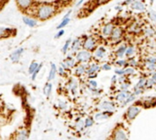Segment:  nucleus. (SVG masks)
Masks as SVG:
<instances>
[{"instance_id": "obj_1", "label": "nucleus", "mask_w": 156, "mask_h": 140, "mask_svg": "<svg viewBox=\"0 0 156 140\" xmlns=\"http://www.w3.org/2000/svg\"><path fill=\"white\" fill-rule=\"evenodd\" d=\"M55 12V5H51V4H43L37 9L36 15L40 20L44 21L53 16Z\"/></svg>"}, {"instance_id": "obj_2", "label": "nucleus", "mask_w": 156, "mask_h": 140, "mask_svg": "<svg viewBox=\"0 0 156 140\" xmlns=\"http://www.w3.org/2000/svg\"><path fill=\"white\" fill-rule=\"evenodd\" d=\"M76 57H77V60L78 62H86L91 59V54L89 52V50H81L77 53Z\"/></svg>"}, {"instance_id": "obj_3", "label": "nucleus", "mask_w": 156, "mask_h": 140, "mask_svg": "<svg viewBox=\"0 0 156 140\" xmlns=\"http://www.w3.org/2000/svg\"><path fill=\"white\" fill-rule=\"evenodd\" d=\"M141 107H139V106H136V105H134V106H131V107L128 109L127 111V117L129 120H132L133 119H135L136 117V116L138 114H139V112L141 111Z\"/></svg>"}, {"instance_id": "obj_4", "label": "nucleus", "mask_w": 156, "mask_h": 140, "mask_svg": "<svg viewBox=\"0 0 156 140\" xmlns=\"http://www.w3.org/2000/svg\"><path fill=\"white\" fill-rule=\"evenodd\" d=\"M96 41L93 37H88L84 42V48L86 50H93L96 47Z\"/></svg>"}, {"instance_id": "obj_5", "label": "nucleus", "mask_w": 156, "mask_h": 140, "mask_svg": "<svg viewBox=\"0 0 156 140\" xmlns=\"http://www.w3.org/2000/svg\"><path fill=\"white\" fill-rule=\"evenodd\" d=\"M33 1L34 0H16V3L21 10H28L32 5Z\"/></svg>"}, {"instance_id": "obj_6", "label": "nucleus", "mask_w": 156, "mask_h": 140, "mask_svg": "<svg viewBox=\"0 0 156 140\" xmlns=\"http://www.w3.org/2000/svg\"><path fill=\"white\" fill-rule=\"evenodd\" d=\"M24 52V49L23 48H19L16 50H15L12 54L10 55V59L12 60V62H19L20 57L22 56V53Z\"/></svg>"}, {"instance_id": "obj_7", "label": "nucleus", "mask_w": 156, "mask_h": 140, "mask_svg": "<svg viewBox=\"0 0 156 140\" xmlns=\"http://www.w3.org/2000/svg\"><path fill=\"white\" fill-rule=\"evenodd\" d=\"M100 109L103 110H106V111H113L116 109L115 105L110 101H103L99 106Z\"/></svg>"}, {"instance_id": "obj_8", "label": "nucleus", "mask_w": 156, "mask_h": 140, "mask_svg": "<svg viewBox=\"0 0 156 140\" xmlns=\"http://www.w3.org/2000/svg\"><path fill=\"white\" fill-rule=\"evenodd\" d=\"M14 31L13 29L6 28V27L0 26V38L8 37L12 35V32Z\"/></svg>"}, {"instance_id": "obj_9", "label": "nucleus", "mask_w": 156, "mask_h": 140, "mask_svg": "<svg viewBox=\"0 0 156 140\" xmlns=\"http://www.w3.org/2000/svg\"><path fill=\"white\" fill-rule=\"evenodd\" d=\"M131 8L132 9L137 10V11H140V12H142V11H145V6L142 2L140 1H136L135 0L133 1L132 3H131Z\"/></svg>"}, {"instance_id": "obj_10", "label": "nucleus", "mask_w": 156, "mask_h": 140, "mask_svg": "<svg viewBox=\"0 0 156 140\" xmlns=\"http://www.w3.org/2000/svg\"><path fill=\"white\" fill-rule=\"evenodd\" d=\"M123 35V31H122V29L119 28H113V32L111 34V38L114 40V41H117L119 39L121 38Z\"/></svg>"}, {"instance_id": "obj_11", "label": "nucleus", "mask_w": 156, "mask_h": 140, "mask_svg": "<svg viewBox=\"0 0 156 140\" xmlns=\"http://www.w3.org/2000/svg\"><path fill=\"white\" fill-rule=\"evenodd\" d=\"M114 28L113 24H106L105 26L103 28V30H102V32H103V34L105 37H108V36H110L112 32H113V30Z\"/></svg>"}, {"instance_id": "obj_12", "label": "nucleus", "mask_w": 156, "mask_h": 140, "mask_svg": "<svg viewBox=\"0 0 156 140\" xmlns=\"http://www.w3.org/2000/svg\"><path fill=\"white\" fill-rule=\"evenodd\" d=\"M113 138L115 139H127V135H126V134H125V132L123 129H119L117 130H116L114 135H113Z\"/></svg>"}, {"instance_id": "obj_13", "label": "nucleus", "mask_w": 156, "mask_h": 140, "mask_svg": "<svg viewBox=\"0 0 156 140\" xmlns=\"http://www.w3.org/2000/svg\"><path fill=\"white\" fill-rule=\"evenodd\" d=\"M23 22L26 25L31 27V28H34V27L36 26L37 24V21L35 20V19L31 18L30 17H23Z\"/></svg>"}, {"instance_id": "obj_14", "label": "nucleus", "mask_w": 156, "mask_h": 140, "mask_svg": "<svg viewBox=\"0 0 156 140\" xmlns=\"http://www.w3.org/2000/svg\"><path fill=\"white\" fill-rule=\"evenodd\" d=\"M131 95L129 91H127L126 90H123L122 92H120L119 95H117V97H116V99L119 101V102H123V101H125V100L127 99L128 97Z\"/></svg>"}, {"instance_id": "obj_15", "label": "nucleus", "mask_w": 156, "mask_h": 140, "mask_svg": "<svg viewBox=\"0 0 156 140\" xmlns=\"http://www.w3.org/2000/svg\"><path fill=\"white\" fill-rule=\"evenodd\" d=\"M56 73H57V67L54 63H51L50 64V70L49 72V76H48V81H51L54 78H55Z\"/></svg>"}, {"instance_id": "obj_16", "label": "nucleus", "mask_w": 156, "mask_h": 140, "mask_svg": "<svg viewBox=\"0 0 156 140\" xmlns=\"http://www.w3.org/2000/svg\"><path fill=\"white\" fill-rule=\"evenodd\" d=\"M82 45V42L80 39H76L73 41L72 46H71V50L73 52H77L80 49Z\"/></svg>"}, {"instance_id": "obj_17", "label": "nucleus", "mask_w": 156, "mask_h": 140, "mask_svg": "<svg viewBox=\"0 0 156 140\" xmlns=\"http://www.w3.org/2000/svg\"><path fill=\"white\" fill-rule=\"evenodd\" d=\"M95 57L98 59H102L103 57L106 56V50L104 49V47H99L97 50L95 51Z\"/></svg>"}, {"instance_id": "obj_18", "label": "nucleus", "mask_w": 156, "mask_h": 140, "mask_svg": "<svg viewBox=\"0 0 156 140\" xmlns=\"http://www.w3.org/2000/svg\"><path fill=\"white\" fill-rule=\"evenodd\" d=\"M111 111H106L103 112V113H99V114H96L94 116V118L96 120H105V119H107L110 115H109V114L110 113Z\"/></svg>"}, {"instance_id": "obj_19", "label": "nucleus", "mask_w": 156, "mask_h": 140, "mask_svg": "<svg viewBox=\"0 0 156 140\" xmlns=\"http://www.w3.org/2000/svg\"><path fill=\"white\" fill-rule=\"evenodd\" d=\"M100 69V66H99L98 64L94 63V64H92L91 66L89 67V69L86 70V72H87V74H89V75H91V74H95L96 72H98Z\"/></svg>"}, {"instance_id": "obj_20", "label": "nucleus", "mask_w": 156, "mask_h": 140, "mask_svg": "<svg viewBox=\"0 0 156 140\" xmlns=\"http://www.w3.org/2000/svg\"><path fill=\"white\" fill-rule=\"evenodd\" d=\"M17 139H26L29 138V133L26 129H22V130L19 132V133L17 134L16 137Z\"/></svg>"}, {"instance_id": "obj_21", "label": "nucleus", "mask_w": 156, "mask_h": 140, "mask_svg": "<svg viewBox=\"0 0 156 140\" xmlns=\"http://www.w3.org/2000/svg\"><path fill=\"white\" fill-rule=\"evenodd\" d=\"M76 74L78 76L83 75L86 72V65H80L76 68Z\"/></svg>"}, {"instance_id": "obj_22", "label": "nucleus", "mask_w": 156, "mask_h": 140, "mask_svg": "<svg viewBox=\"0 0 156 140\" xmlns=\"http://www.w3.org/2000/svg\"><path fill=\"white\" fill-rule=\"evenodd\" d=\"M51 91H52V84H46V85L44 86V95L48 97L50 96V93H51Z\"/></svg>"}, {"instance_id": "obj_23", "label": "nucleus", "mask_w": 156, "mask_h": 140, "mask_svg": "<svg viewBox=\"0 0 156 140\" xmlns=\"http://www.w3.org/2000/svg\"><path fill=\"white\" fill-rule=\"evenodd\" d=\"M155 84H156V72L153 74V76H151V78L149 79V81L146 82L145 85L148 86V87H151Z\"/></svg>"}, {"instance_id": "obj_24", "label": "nucleus", "mask_w": 156, "mask_h": 140, "mask_svg": "<svg viewBox=\"0 0 156 140\" xmlns=\"http://www.w3.org/2000/svg\"><path fill=\"white\" fill-rule=\"evenodd\" d=\"M65 63L67 64L68 68H72V67H74L75 66V60L73 59L72 57H68L67 59L65 60Z\"/></svg>"}, {"instance_id": "obj_25", "label": "nucleus", "mask_w": 156, "mask_h": 140, "mask_svg": "<svg viewBox=\"0 0 156 140\" xmlns=\"http://www.w3.org/2000/svg\"><path fill=\"white\" fill-rule=\"evenodd\" d=\"M145 83H146V81L145 78H141L139 81L138 82V83L136 84V85L135 86V89H141L142 88H143L145 85Z\"/></svg>"}, {"instance_id": "obj_26", "label": "nucleus", "mask_w": 156, "mask_h": 140, "mask_svg": "<svg viewBox=\"0 0 156 140\" xmlns=\"http://www.w3.org/2000/svg\"><path fill=\"white\" fill-rule=\"evenodd\" d=\"M125 50H126V47H125V46H121L119 47V49L116 51V55H117V57H123V54L125 53Z\"/></svg>"}, {"instance_id": "obj_27", "label": "nucleus", "mask_w": 156, "mask_h": 140, "mask_svg": "<svg viewBox=\"0 0 156 140\" xmlns=\"http://www.w3.org/2000/svg\"><path fill=\"white\" fill-rule=\"evenodd\" d=\"M70 22V18H64L62 20V22H60V24H58V26L57 27L58 29H62L63 28H64L66 25H67V24Z\"/></svg>"}, {"instance_id": "obj_28", "label": "nucleus", "mask_w": 156, "mask_h": 140, "mask_svg": "<svg viewBox=\"0 0 156 140\" xmlns=\"http://www.w3.org/2000/svg\"><path fill=\"white\" fill-rule=\"evenodd\" d=\"M39 63H37V62H31V65L29 66V74H32L35 71V69L38 68V66H39Z\"/></svg>"}, {"instance_id": "obj_29", "label": "nucleus", "mask_w": 156, "mask_h": 140, "mask_svg": "<svg viewBox=\"0 0 156 140\" xmlns=\"http://www.w3.org/2000/svg\"><path fill=\"white\" fill-rule=\"evenodd\" d=\"M94 120L91 118V117H88V118L86 119V120L84 122V126L86 128H88V127H90V126H93L94 124Z\"/></svg>"}, {"instance_id": "obj_30", "label": "nucleus", "mask_w": 156, "mask_h": 140, "mask_svg": "<svg viewBox=\"0 0 156 140\" xmlns=\"http://www.w3.org/2000/svg\"><path fill=\"white\" fill-rule=\"evenodd\" d=\"M41 67H42V63H41V64L39 65V66H38V68H37L36 69H35V71L33 73L31 74V78H32V80H35V78H36L37 76H38V74H39V71H40V69H41Z\"/></svg>"}, {"instance_id": "obj_31", "label": "nucleus", "mask_w": 156, "mask_h": 140, "mask_svg": "<svg viewBox=\"0 0 156 140\" xmlns=\"http://www.w3.org/2000/svg\"><path fill=\"white\" fill-rule=\"evenodd\" d=\"M77 85L75 81H72L70 84H69V88H70V91H73V92L77 90Z\"/></svg>"}, {"instance_id": "obj_32", "label": "nucleus", "mask_w": 156, "mask_h": 140, "mask_svg": "<svg viewBox=\"0 0 156 140\" xmlns=\"http://www.w3.org/2000/svg\"><path fill=\"white\" fill-rule=\"evenodd\" d=\"M70 39H69V40H67V41H66V43H64V47H63V52H64V53H66L67 51V50H68V48H69V46H70Z\"/></svg>"}, {"instance_id": "obj_33", "label": "nucleus", "mask_w": 156, "mask_h": 140, "mask_svg": "<svg viewBox=\"0 0 156 140\" xmlns=\"http://www.w3.org/2000/svg\"><path fill=\"white\" fill-rule=\"evenodd\" d=\"M133 53H134V48L132 47H130L126 49L125 53L126 57H130V56H132L133 54Z\"/></svg>"}, {"instance_id": "obj_34", "label": "nucleus", "mask_w": 156, "mask_h": 140, "mask_svg": "<svg viewBox=\"0 0 156 140\" xmlns=\"http://www.w3.org/2000/svg\"><path fill=\"white\" fill-rule=\"evenodd\" d=\"M84 127V121L83 120H80L77 123V128L78 129V130H80Z\"/></svg>"}, {"instance_id": "obj_35", "label": "nucleus", "mask_w": 156, "mask_h": 140, "mask_svg": "<svg viewBox=\"0 0 156 140\" xmlns=\"http://www.w3.org/2000/svg\"><path fill=\"white\" fill-rule=\"evenodd\" d=\"M125 75H133L135 73V70L132 68H127L124 70Z\"/></svg>"}, {"instance_id": "obj_36", "label": "nucleus", "mask_w": 156, "mask_h": 140, "mask_svg": "<svg viewBox=\"0 0 156 140\" xmlns=\"http://www.w3.org/2000/svg\"><path fill=\"white\" fill-rule=\"evenodd\" d=\"M135 94L134 95H133V94H132V95H130L128 97L127 99L125 101V104H124V105H127L128 103H129V102H131V101H132L135 99Z\"/></svg>"}, {"instance_id": "obj_37", "label": "nucleus", "mask_w": 156, "mask_h": 140, "mask_svg": "<svg viewBox=\"0 0 156 140\" xmlns=\"http://www.w3.org/2000/svg\"><path fill=\"white\" fill-rule=\"evenodd\" d=\"M149 17H150V18L154 22H155L156 23V13L153 11H151V12H149Z\"/></svg>"}, {"instance_id": "obj_38", "label": "nucleus", "mask_w": 156, "mask_h": 140, "mask_svg": "<svg viewBox=\"0 0 156 140\" xmlns=\"http://www.w3.org/2000/svg\"><path fill=\"white\" fill-rule=\"evenodd\" d=\"M116 64L119 66H124L125 64H126V61L124 60V59H120V60H118L116 62Z\"/></svg>"}, {"instance_id": "obj_39", "label": "nucleus", "mask_w": 156, "mask_h": 140, "mask_svg": "<svg viewBox=\"0 0 156 140\" xmlns=\"http://www.w3.org/2000/svg\"><path fill=\"white\" fill-rule=\"evenodd\" d=\"M110 0H96V4L97 5H103V4H106V3H108Z\"/></svg>"}, {"instance_id": "obj_40", "label": "nucleus", "mask_w": 156, "mask_h": 140, "mask_svg": "<svg viewBox=\"0 0 156 140\" xmlns=\"http://www.w3.org/2000/svg\"><path fill=\"white\" fill-rule=\"evenodd\" d=\"M102 69H103V70H105V71H108V70H110V69H111L110 65L108 64V63L103 64V66H102Z\"/></svg>"}, {"instance_id": "obj_41", "label": "nucleus", "mask_w": 156, "mask_h": 140, "mask_svg": "<svg viewBox=\"0 0 156 140\" xmlns=\"http://www.w3.org/2000/svg\"><path fill=\"white\" fill-rule=\"evenodd\" d=\"M64 31L62 30V29H60L59 31H58V33H57V34L55 35V38H60L61 36L64 35Z\"/></svg>"}, {"instance_id": "obj_42", "label": "nucleus", "mask_w": 156, "mask_h": 140, "mask_svg": "<svg viewBox=\"0 0 156 140\" xmlns=\"http://www.w3.org/2000/svg\"><path fill=\"white\" fill-rule=\"evenodd\" d=\"M59 107H60V109L65 110L67 108V105H66V103L60 101V102H59Z\"/></svg>"}, {"instance_id": "obj_43", "label": "nucleus", "mask_w": 156, "mask_h": 140, "mask_svg": "<svg viewBox=\"0 0 156 140\" xmlns=\"http://www.w3.org/2000/svg\"><path fill=\"white\" fill-rule=\"evenodd\" d=\"M147 62L149 63H152V64H156V59L155 58H153V57H151V58H149Z\"/></svg>"}, {"instance_id": "obj_44", "label": "nucleus", "mask_w": 156, "mask_h": 140, "mask_svg": "<svg viewBox=\"0 0 156 140\" xmlns=\"http://www.w3.org/2000/svg\"><path fill=\"white\" fill-rule=\"evenodd\" d=\"M90 85V86L91 87H93V88H96L97 87V82H96V81H94V80H91V81L89 82Z\"/></svg>"}, {"instance_id": "obj_45", "label": "nucleus", "mask_w": 156, "mask_h": 140, "mask_svg": "<svg viewBox=\"0 0 156 140\" xmlns=\"http://www.w3.org/2000/svg\"><path fill=\"white\" fill-rule=\"evenodd\" d=\"M115 72L117 75H120V76H123V75L125 74L124 70H122V69H116V70H115Z\"/></svg>"}, {"instance_id": "obj_46", "label": "nucleus", "mask_w": 156, "mask_h": 140, "mask_svg": "<svg viewBox=\"0 0 156 140\" xmlns=\"http://www.w3.org/2000/svg\"><path fill=\"white\" fill-rule=\"evenodd\" d=\"M156 68V66L155 64H152V63H149V65H148V69H149V70H154V69Z\"/></svg>"}, {"instance_id": "obj_47", "label": "nucleus", "mask_w": 156, "mask_h": 140, "mask_svg": "<svg viewBox=\"0 0 156 140\" xmlns=\"http://www.w3.org/2000/svg\"><path fill=\"white\" fill-rule=\"evenodd\" d=\"M133 1H135V0H125V1H124V2H123V5H131V3H132Z\"/></svg>"}, {"instance_id": "obj_48", "label": "nucleus", "mask_w": 156, "mask_h": 140, "mask_svg": "<svg viewBox=\"0 0 156 140\" xmlns=\"http://www.w3.org/2000/svg\"><path fill=\"white\" fill-rule=\"evenodd\" d=\"M129 84H123L122 86H121V88H122L123 90H126V89L129 88Z\"/></svg>"}, {"instance_id": "obj_49", "label": "nucleus", "mask_w": 156, "mask_h": 140, "mask_svg": "<svg viewBox=\"0 0 156 140\" xmlns=\"http://www.w3.org/2000/svg\"><path fill=\"white\" fill-rule=\"evenodd\" d=\"M59 74H60V76H64V69H63L61 66L59 68Z\"/></svg>"}, {"instance_id": "obj_50", "label": "nucleus", "mask_w": 156, "mask_h": 140, "mask_svg": "<svg viewBox=\"0 0 156 140\" xmlns=\"http://www.w3.org/2000/svg\"><path fill=\"white\" fill-rule=\"evenodd\" d=\"M70 13H71V10H70V11H68V12H67V14H65L64 16L63 19H64V18H69V16H70Z\"/></svg>"}, {"instance_id": "obj_51", "label": "nucleus", "mask_w": 156, "mask_h": 140, "mask_svg": "<svg viewBox=\"0 0 156 140\" xmlns=\"http://www.w3.org/2000/svg\"><path fill=\"white\" fill-rule=\"evenodd\" d=\"M61 67H62L63 69H64V70H65V69H68V66H67V64L65 63V62H62V63H61Z\"/></svg>"}, {"instance_id": "obj_52", "label": "nucleus", "mask_w": 156, "mask_h": 140, "mask_svg": "<svg viewBox=\"0 0 156 140\" xmlns=\"http://www.w3.org/2000/svg\"><path fill=\"white\" fill-rule=\"evenodd\" d=\"M84 0H79V1L77 3V4H76V6L78 7V6H80V5H81L82 3H84Z\"/></svg>"}, {"instance_id": "obj_53", "label": "nucleus", "mask_w": 156, "mask_h": 140, "mask_svg": "<svg viewBox=\"0 0 156 140\" xmlns=\"http://www.w3.org/2000/svg\"><path fill=\"white\" fill-rule=\"evenodd\" d=\"M124 81H125V77H123V76H122V77H120V78H119V82H121V83H123V82Z\"/></svg>"}, {"instance_id": "obj_54", "label": "nucleus", "mask_w": 156, "mask_h": 140, "mask_svg": "<svg viewBox=\"0 0 156 140\" xmlns=\"http://www.w3.org/2000/svg\"><path fill=\"white\" fill-rule=\"evenodd\" d=\"M130 65H131V66H135V65H136V62H135V59H132V60H131V62H130Z\"/></svg>"}, {"instance_id": "obj_55", "label": "nucleus", "mask_w": 156, "mask_h": 140, "mask_svg": "<svg viewBox=\"0 0 156 140\" xmlns=\"http://www.w3.org/2000/svg\"><path fill=\"white\" fill-rule=\"evenodd\" d=\"M116 76H113V79H112V82H114V81L116 82Z\"/></svg>"}, {"instance_id": "obj_56", "label": "nucleus", "mask_w": 156, "mask_h": 140, "mask_svg": "<svg viewBox=\"0 0 156 140\" xmlns=\"http://www.w3.org/2000/svg\"><path fill=\"white\" fill-rule=\"evenodd\" d=\"M153 1L154 0H151V3H153Z\"/></svg>"}]
</instances>
